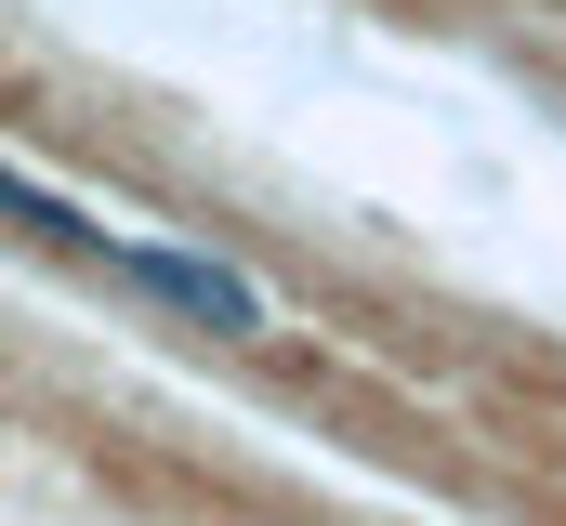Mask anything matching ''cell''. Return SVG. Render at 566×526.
<instances>
[{"mask_svg":"<svg viewBox=\"0 0 566 526\" xmlns=\"http://www.w3.org/2000/svg\"><path fill=\"white\" fill-rule=\"evenodd\" d=\"M106 276L158 303V316H185V329H211V343H277V303H264V276H238L224 251H198V238H106Z\"/></svg>","mask_w":566,"mask_h":526,"instance_id":"1","label":"cell"},{"mask_svg":"<svg viewBox=\"0 0 566 526\" xmlns=\"http://www.w3.org/2000/svg\"><path fill=\"white\" fill-rule=\"evenodd\" d=\"M0 224H27L40 251H80V263H106V238H119V224H93L80 198H53V185H27V171H0Z\"/></svg>","mask_w":566,"mask_h":526,"instance_id":"2","label":"cell"}]
</instances>
